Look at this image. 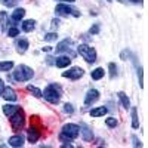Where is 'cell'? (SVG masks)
I'll use <instances>...</instances> for the list:
<instances>
[{"instance_id": "cell-10", "label": "cell", "mask_w": 148, "mask_h": 148, "mask_svg": "<svg viewBox=\"0 0 148 148\" xmlns=\"http://www.w3.org/2000/svg\"><path fill=\"white\" fill-rule=\"evenodd\" d=\"M2 96L5 98L6 101H16L18 99V96H16V92L12 89V88H5L3 89V93Z\"/></svg>"}, {"instance_id": "cell-27", "label": "cell", "mask_w": 148, "mask_h": 148, "mask_svg": "<svg viewBox=\"0 0 148 148\" xmlns=\"http://www.w3.org/2000/svg\"><path fill=\"white\" fill-rule=\"evenodd\" d=\"M105 123H107V126H108V127H116V126H117V120H116L114 117L107 119V120H105Z\"/></svg>"}, {"instance_id": "cell-23", "label": "cell", "mask_w": 148, "mask_h": 148, "mask_svg": "<svg viewBox=\"0 0 148 148\" xmlns=\"http://www.w3.org/2000/svg\"><path fill=\"white\" fill-rule=\"evenodd\" d=\"M8 19H9V16H8L6 12H0V24H2V30H6Z\"/></svg>"}, {"instance_id": "cell-15", "label": "cell", "mask_w": 148, "mask_h": 148, "mask_svg": "<svg viewBox=\"0 0 148 148\" xmlns=\"http://www.w3.org/2000/svg\"><path fill=\"white\" fill-rule=\"evenodd\" d=\"M9 145L10 147H22L24 145V139H22V136H19V135H15V136H12L10 139H9Z\"/></svg>"}, {"instance_id": "cell-13", "label": "cell", "mask_w": 148, "mask_h": 148, "mask_svg": "<svg viewBox=\"0 0 148 148\" xmlns=\"http://www.w3.org/2000/svg\"><path fill=\"white\" fill-rule=\"evenodd\" d=\"M70 64H71V59H70L68 56H59V58L55 59V65L59 67V68H65V67H68Z\"/></svg>"}, {"instance_id": "cell-6", "label": "cell", "mask_w": 148, "mask_h": 148, "mask_svg": "<svg viewBox=\"0 0 148 148\" xmlns=\"http://www.w3.org/2000/svg\"><path fill=\"white\" fill-rule=\"evenodd\" d=\"M55 12L58 15H61V16H68V15H74V16H80V14L76 10V9H73V8H70L68 5H58L56 6V9H55Z\"/></svg>"}, {"instance_id": "cell-19", "label": "cell", "mask_w": 148, "mask_h": 148, "mask_svg": "<svg viewBox=\"0 0 148 148\" xmlns=\"http://www.w3.org/2000/svg\"><path fill=\"white\" fill-rule=\"evenodd\" d=\"M104 114H107V108L105 107H98V108L90 110V116L92 117H101Z\"/></svg>"}, {"instance_id": "cell-2", "label": "cell", "mask_w": 148, "mask_h": 148, "mask_svg": "<svg viewBox=\"0 0 148 148\" xmlns=\"http://www.w3.org/2000/svg\"><path fill=\"white\" fill-rule=\"evenodd\" d=\"M34 76V71L27 65H18L14 71V79L16 82H27Z\"/></svg>"}, {"instance_id": "cell-35", "label": "cell", "mask_w": 148, "mask_h": 148, "mask_svg": "<svg viewBox=\"0 0 148 148\" xmlns=\"http://www.w3.org/2000/svg\"><path fill=\"white\" fill-rule=\"evenodd\" d=\"M3 89H5V84H3L2 80H0V96H2V93H3Z\"/></svg>"}, {"instance_id": "cell-9", "label": "cell", "mask_w": 148, "mask_h": 148, "mask_svg": "<svg viewBox=\"0 0 148 148\" xmlns=\"http://www.w3.org/2000/svg\"><path fill=\"white\" fill-rule=\"evenodd\" d=\"M98 98H99V92L95 90V89L89 90L88 95H86V98H84V105H90V104L96 102V101H98Z\"/></svg>"}, {"instance_id": "cell-11", "label": "cell", "mask_w": 148, "mask_h": 148, "mask_svg": "<svg viewBox=\"0 0 148 148\" xmlns=\"http://www.w3.org/2000/svg\"><path fill=\"white\" fill-rule=\"evenodd\" d=\"M73 45V42L70 40V39H65V40H62L61 43H58V46H56V53H62V52H67L68 49H70V46Z\"/></svg>"}, {"instance_id": "cell-30", "label": "cell", "mask_w": 148, "mask_h": 148, "mask_svg": "<svg viewBox=\"0 0 148 148\" xmlns=\"http://www.w3.org/2000/svg\"><path fill=\"white\" fill-rule=\"evenodd\" d=\"M18 34H19V30H18V28H15V27L8 30V36H9V37H15V36H18Z\"/></svg>"}, {"instance_id": "cell-25", "label": "cell", "mask_w": 148, "mask_h": 148, "mask_svg": "<svg viewBox=\"0 0 148 148\" xmlns=\"http://www.w3.org/2000/svg\"><path fill=\"white\" fill-rule=\"evenodd\" d=\"M28 90H30L31 93H34L36 98H42V90H40V89L34 88V86H28Z\"/></svg>"}, {"instance_id": "cell-3", "label": "cell", "mask_w": 148, "mask_h": 148, "mask_svg": "<svg viewBox=\"0 0 148 148\" xmlns=\"http://www.w3.org/2000/svg\"><path fill=\"white\" fill-rule=\"evenodd\" d=\"M79 53L84 58L86 62H89V64L96 61V51L89 45H80L79 46Z\"/></svg>"}, {"instance_id": "cell-18", "label": "cell", "mask_w": 148, "mask_h": 148, "mask_svg": "<svg viewBox=\"0 0 148 148\" xmlns=\"http://www.w3.org/2000/svg\"><path fill=\"white\" fill-rule=\"evenodd\" d=\"M24 15H25V9L18 8V9L14 10V14H12V19H14V21H21L24 18Z\"/></svg>"}, {"instance_id": "cell-8", "label": "cell", "mask_w": 148, "mask_h": 148, "mask_svg": "<svg viewBox=\"0 0 148 148\" xmlns=\"http://www.w3.org/2000/svg\"><path fill=\"white\" fill-rule=\"evenodd\" d=\"M40 135H42V129H39V127L31 126V127L27 130V136H28V141H30L31 144L37 142V139L40 138Z\"/></svg>"}, {"instance_id": "cell-22", "label": "cell", "mask_w": 148, "mask_h": 148, "mask_svg": "<svg viewBox=\"0 0 148 148\" xmlns=\"http://www.w3.org/2000/svg\"><path fill=\"white\" fill-rule=\"evenodd\" d=\"M104 77V68H95L93 71H92V79L93 80H99V79H102Z\"/></svg>"}, {"instance_id": "cell-33", "label": "cell", "mask_w": 148, "mask_h": 148, "mask_svg": "<svg viewBox=\"0 0 148 148\" xmlns=\"http://www.w3.org/2000/svg\"><path fill=\"white\" fill-rule=\"evenodd\" d=\"M138 79H139V86L142 88V86H144V80H142V70L141 68L138 70Z\"/></svg>"}, {"instance_id": "cell-12", "label": "cell", "mask_w": 148, "mask_h": 148, "mask_svg": "<svg viewBox=\"0 0 148 148\" xmlns=\"http://www.w3.org/2000/svg\"><path fill=\"white\" fill-rule=\"evenodd\" d=\"M80 132H82V135H83V139H84V141H90V139L93 138L92 130L89 129L88 125H84V123H82V125H80Z\"/></svg>"}, {"instance_id": "cell-4", "label": "cell", "mask_w": 148, "mask_h": 148, "mask_svg": "<svg viewBox=\"0 0 148 148\" xmlns=\"http://www.w3.org/2000/svg\"><path fill=\"white\" fill-rule=\"evenodd\" d=\"M24 121H25V113L22 108H19L15 114L10 116V126L14 130H19L24 126Z\"/></svg>"}, {"instance_id": "cell-29", "label": "cell", "mask_w": 148, "mask_h": 148, "mask_svg": "<svg viewBox=\"0 0 148 148\" xmlns=\"http://www.w3.org/2000/svg\"><path fill=\"white\" fill-rule=\"evenodd\" d=\"M0 3L5 5V6L12 8V6H15V5H16V0H0Z\"/></svg>"}, {"instance_id": "cell-38", "label": "cell", "mask_w": 148, "mask_h": 148, "mask_svg": "<svg viewBox=\"0 0 148 148\" xmlns=\"http://www.w3.org/2000/svg\"><path fill=\"white\" fill-rule=\"evenodd\" d=\"M130 2H133V3H142V0H130Z\"/></svg>"}, {"instance_id": "cell-14", "label": "cell", "mask_w": 148, "mask_h": 148, "mask_svg": "<svg viewBox=\"0 0 148 148\" xmlns=\"http://www.w3.org/2000/svg\"><path fill=\"white\" fill-rule=\"evenodd\" d=\"M27 47H28V40H25V39L16 40V52L18 53H25Z\"/></svg>"}, {"instance_id": "cell-20", "label": "cell", "mask_w": 148, "mask_h": 148, "mask_svg": "<svg viewBox=\"0 0 148 148\" xmlns=\"http://www.w3.org/2000/svg\"><path fill=\"white\" fill-rule=\"evenodd\" d=\"M117 96L120 98V101H121L123 107H125V108H130V101H129V98L126 96V93H125V92H119V93H117Z\"/></svg>"}, {"instance_id": "cell-32", "label": "cell", "mask_w": 148, "mask_h": 148, "mask_svg": "<svg viewBox=\"0 0 148 148\" xmlns=\"http://www.w3.org/2000/svg\"><path fill=\"white\" fill-rule=\"evenodd\" d=\"M99 33V25H98V24H95V25L90 28V34H98Z\"/></svg>"}, {"instance_id": "cell-24", "label": "cell", "mask_w": 148, "mask_h": 148, "mask_svg": "<svg viewBox=\"0 0 148 148\" xmlns=\"http://www.w3.org/2000/svg\"><path fill=\"white\" fill-rule=\"evenodd\" d=\"M14 68V62L12 61H6V62H0V71H9Z\"/></svg>"}, {"instance_id": "cell-21", "label": "cell", "mask_w": 148, "mask_h": 148, "mask_svg": "<svg viewBox=\"0 0 148 148\" xmlns=\"http://www.w3.org/2000/svg\"><path fill=\"white\" fill-rule=\"evenodd\" d=\"M132 127L138 129L139 127V121H138V110L132 108Z\"/></svg>"}, {"instance_id": "cell-39", "label": "cell", "mask_w": 148, "mask_h": 148, "mask_svg": "<svg viewBox=\"0 0 148 148\" xmlns=\"http://www.w3.org/2000/svg\"><path fill=\"white\" fill-rule=\"evenodd\" d=\"M64 2H70L71 3V2H74V0H64Z\"/></svg>"}, {"instance_id": "cell-7", "label": "cell", "mask_w": 148, "mask_h": 148, "mask_svg": "<svg viewBox=\"0 0 148 148\" xmlns=\"http://www.w3.org/2000/svg\"><path fill=\"white\" fill-rule=\"evenodd\" d=\"M84 74V71L80 68V67H73L71 70H68V71H65L62 76L64 77H68V79H71V80H77V79H80L82 76Z\"/></svg>"}, {"instance_id": "cell-36", "label": "cell", "mask_w": 148, "mask_h": 148, "mask_svg": "<svg viewBox=\"0 0 148 148\" xmlns=\"http://www.w3.org/2000/svg\"><path fill=\"white\" fill-rule=\"evenodd\" d=\"M58 25H59V21L58 19H53L52 21V27H58Z\"/></svg>"}, {"instance_id": "cell-34", "label": "cell", "mask_w": 148, "mask_h": 148, "mask_svg": "<svg viewBox=\"0 0 148 148\" xmlns=\"http://www.w3.org/2000/svg\"><path fill=\"white\" fill-rule=\"evenodd\" d=\"M133 145H135V147H141V142H138L136 136H133Z\"/></svg>"}, {"instance_id": "cell-5", "label": "cell", "mask_w": 148, "mask_h": 148, "mask_svg": "<svg viewBox=\"0 0 148 148\" xmlns=\"http://www.w3.org/2000/svg\"><path fill=\"white\" fill-rule=\"evenodd\" d=\"M61 135H64V136L70 138V139H76L79 135H80V127L77 125H73V123H68V125H65L62 127V133Z\"/></svg>"}, {"instance_id": "cell-1", "label": "cell", "mask_w": 148, "mask_h": 148, "mask_svg": "<svg viewBox=\"0 0 148 148\" xmlns=\"http://www.w3.org/2000/svg\"><path fill=\"white\" fill-rule=\"evenodd\" d=\"M42 96H45V99L51 104H58L61 96H62V90H61V86L59 84H49L47 88L45 89V93H42Z\"/></svg>"}, {"instance_id": "cell-26", "label": "cell", "mask_w": 148, "mask_h": 148, "mask_svg": "<svg viewBox=\"0 0 148 148\" xmlns=\"http://www.w3.org/2000/svg\"><path fill=\"white\" fill-rule=\"evenodd\" d=\"M56 37H58L56 33H47V34L45 36V40H46V42H53V40H56Z\"/></svg>"}, {"instance_id": "cell-16", "label": "cell", "mask_w": 148, "mask_h": 148, "mask_svg": "<svg viewBox=\"0 0 148 148\" xmlns=\"http://www.w3.org/2000/svg\"><path fill=\"white\" fill-rule=\"evenodd\" d=\"M18 110H19L18 105H3V113H5V116H8V117H10L12 114H15Z\"/></svg>"}, {"instance_id": "cell-28", "label": "cell", "mask_w": 148, "mask_h": 148, "mask_svg": "<svg viewBox=\"0 0 148 148\" xmlns=\"http://www.w3.org/2000/svg\"><path fill=\"white\" fill-rule=\"evenodd\" d=\"M116 74H117V67H116V64L111 62L110 64V76H111V79H114Z\"/></svg>"}, {"instance_id": "cell-17", "label": "cell", "mask_w": 148, "mask_h": 148, "mask_svg": "<svg viewBox=\"0 0 148 148\" xmlns=\"http://www.w3.org/2000/svg\"><path fill=\"white\" fill-rule=\"evenodd\" d=\"M34 27H36V21L34 19H27V21H24V24H22V30L25 31V33L33 31Z\"/></svg>"}, {"instance_id": "cell-37", "label": "cell", "mask_w": 148, "mask_h": 148, "mask_svg": "<svg viewBox=\"0 0 148 148\" xmlns=\"http://www.w3.org/2000/svg\"><path fill=\"white\" fill-rule=\"evenodd\" d=\"M52 51V47L51 46H46V47H43V52H51Z\"/></svg>"}, {"instance_id": "cell-31", "label": "cell", "mask_w": 148, "mask_h": 148, "mask_svg": "<svg viewBox=\"0 0 148 148\" xmlns=\"http://www.w3.org/2000/svg\"><path fill=\"white\" fill-rule=\"evenodd\" d=\"M64 111H65V113H68V114H73L74 113V108H73L71 104H65L64 105Z\"/></svg>"}]
</instances>
